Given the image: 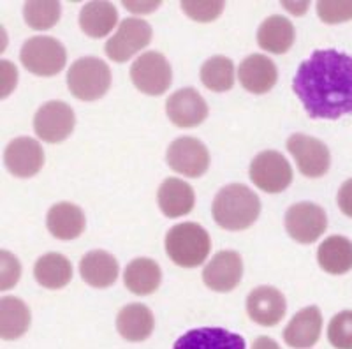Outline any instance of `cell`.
I'll return each instance as SVG.
<instances>
[{"label":"cell","mask_w":352,"mask_h":349,"mask_svg":"<svg viewBox=\"0 0 352 349\" xmlns=\"http://www.w3.org/2000/svg\"><path fill=\"white\" fill-rule=\"evenodd\" d=\"M328 215L324 209L310 201L296 203L285 212V229L298 244H314L324 235Z\"/></svg>","instance_id":"9c48e42d"},{"label":"cell","mask_w":352,"mask_h":349,"mask_svg":"<svg viewBox=\"0 0 352 349\" xmlns=\"http://www.w3.org/2000/svg\"><path fill=\"white\" fill-rule=\"evenodd\" d=\"M166 157L169 168L188 178L201 177L210 166L208 149L192 136H182L173 141Z\"/></svg>","instance_id":"7c38bea8"},{"label":"cell","mask_w":352,"mask_h":349,"mask_svg":"<svg viewBox=\"0 0 352 349\" xmlns=\"http://www.w3.org/2000/svg\"><path fill=\"white\" fill-rule=\"evenodd\" d=\"M21 277V265L14 254L9 251L0 253V289L8 291L16 284Z\"/></svg>","instance_id":"e575fe53"},{"label":"cell","mask_w":352,"mask_h":349,"mask_svg":"<svg viewBox=\"0 0 352 349\" xmlns=\"http://www.w3.org/2000/svg\"><path fill=\"white\" fill-rule=\"evenodd\" d=\"M60 2H25L23 17L25 21L34 30H48L60 20Z\"/></svg>","instance_id":"4dcf8cb0"},{"label":"cell","mask_w":352,"mask_h":349,"mask_svg":"<svg viewBox=\"0 0 352 349\" xmlns=\"http://www.w3.org/2000/svg\"><path fill=\"white\" fill-rule=\"evenodd\" d=\"M336 201H338V207H340L342 212L352 219V178L342 184Z\"/></svg>","instance_id":"8d00e7d4"},{"label":"cell","mask_w":352,"mask_h":349,"mask_svg":"<svg viewBox=\"0 0 352 349\" xmlns=\"http://www.w3.org/2000/svg\"><path fill=\"white\" fill-rule=\"evenodd\" d=\"M34 277L43 288L62 289L72 279L71 261L58 253H48L41 256L34 265Z\"/></svg>","instance_id":"83f0119b"},{"label":"cell","mask_w":352,"mask_h":349,"mask_svg":"<svg viewBox=\"0 0 352 349\" xmlns=\"http://www.w3.org/2000/svg\"><path fill=\"white\" fill-rule=\"evenodd\" d=\"M201 81L213 92H228L234 85V64L224 55H215L201 65Z\"/></svg>","instance_id":"f546056e"},{"label":"cell","mask_w":352,"mask_h":349,"mask_svg":"<svg viewBox=\"0 0 352 349\" xmlns=\"http://www.w3.org/2000/svg\"><path fill=\"white\" fill-rule=\"evenodd\" d=\"M4 162L14 177H34L44 165L43 147L32 138H16L6 147Z\"/></svg>","instance_id":"2e32d148"},{"label":"cell","mask_w":352,"mask_h":349,"mask_svg":"<svg viewBox=\"0 0 352 349\" xmlns=\"http://www.w3.org/2000/svg\"><path fill=\"white\" fill-rule=\"evenodd\" d=\"M226 8V2L222 0H206V2H197V0H184L182 2V11L187 14L190 20L201 21V23H208V21H215L217 18L222 14Z\"/></svg>","instance_id":"d6a6232c"},{"label":"cell","mask_w":352,"mask_h":349,"mask_svg":"<svg viewBox=\"0 0 352 349\" xmlns=\"http://www.w3.org/2000/svg\"><path fill=\"white\" fill-rule=\"evenodd\" d=\"M67 87L80 101H97L111 87V71L104 61L97 56H83L71 65L67 72Z\"/></svg>","instance_id":"277c9868"},{"label":"cell","mask_w":352,"mask_h":349,"mask_svg":"<svg viewBox=\"0 0 352 349\" xmlns=\"http://www.w3.org/2000/svg\"><path fill=\"white\" fill-rule=\"evenodd\" d=\"M166 113L176 127H197L208 116V105L192 87L176 90L166 101Z\"/></svg>","instance_id":"5bb4252c"},{"label":"cell","mask_w":352,"mask_h":349,"mask_svg":"<svg viewBox=\"0 0 352 349\" xmlns=\"http://www.w3.org/2000/svg\"><path fill=\"white\" fill-rule=\"evenodd\" d=\"M48 231L58 240H74L81 237L85 231V213L78 205H72L69 201L56 203L50 209L46 215Z\"/></svg>","instance_id":"7402d4cb"},{"label":"cell","mask_w":352,"mask_h":349,"mask_svg":"<svg viewBox=\"0 0 352 349\" xmlns=\"http://www.w3.org/2000/svg\"><path fill=\"white\" fill-rule=\"evenodd\" d=\"M296 39V30L291 20L280 14H273L261 23L257 30V45L264 52L273 55H282L289 52Z\"/></svg>","instance_id":"603a6c76"},{"label":"cell","mask_w":352,"mask_h":349,"mask_svg":"<svg viewBox=\"0 0 352 349\" xmlns=\"http://www.w3.org/2000/svg\"><path fill=\"white\" fill-rule=\"evenodd\" d=\"M150 41H152V27L148 21L141 18H125L116 28L115 36L109 37L106 43V55L113 62L122 64L146 48Z\"/></svg>","instance_id":"ba28073f"},{"label":"cell","mask_w":352,"mask_h":349,"mask_svg":"<svg viewBox=\"0 0 352 349\" xmlns=\"http://www.w3.org/2000/svg\"><path fill=\"white\" fill-rule=\"evenodd\" d=\"M30 310L23 300L16 297H4L0 300V337L4 341H16L30 328Z\"/></svg>","instance_id":"4316f807"},{"label":"cell","mask_w":352,"mask_h":349,"mask_svg":"<svg viewBox=\"0 0 352 349\" xmlns=\"http://www.w3.org/2000/svg\"><path fill=\"white\" fill-rule=\"evenodd\" d=\"M322 332V314L319 307L310 305L294 314L284 330V341L296 349H308L317 344Z\"/></svg>","instance_id":"e0dca14e"},{"label":"cell","mask_w":352,"mask_h":349,"mask_svg":"<svg viewBox=\"0 0 352 349\" xmlns=\"http://www.w3.org/2000/svg\"><path fill=\"white\" fill-rule=\"evenodd\" d=\"M131 80L146 96H162L173 81V71L166 56L159 52H146L131 65Z\"/></svg>","instance_id":"8992f818"},{"label":"cell","mask_w":352,"mask_h":349,"mask_svg":"<svg viewBox=\"0 0 352 349\" xmlns=\"http://www.w3.org/2000/svg\"><path fill=\"white\" fill-rule=\"evenodd\" d=\"M252 349H280V346L276 344L272 337H266V335H261L254 341Z\"/></svg>","instance_id":"f35d334b"},{"label":"cell","mask_w":352,"mask_h":349,"mask_svg":"<svg viewBox=\"0 0 352 349\" xmlns=\"http://www.w3.org/2000/svg\"><path fill=\"white\" fill-rule=\"evenodd\" d=\"M118 11L111 2H88L80 12V27L87 36L99 39L115 28Z\"/></svg>","instance_id":"f1b7e54d"},{"label":"cell","mask_w":352,"mask_h":349,"mask_svg":"<svg viewBox=\"0 0 352 349\" xmlns=\"http://www.w3.org/2000/svg\"><path fill=\"white\" fill-rule=\"evenodd\" d=\"M328 341L336 349H352V310H342L331 317Z\"/></svg>","instance_id":"1f68e13d"},{"label":"cell","mask_w":352,"mask_h":349,"mask_svg":"<svg viewBox=\"0 0 352 349\" xmlns=\"http://www.w3.org/2000/svg\"><path fill=\"white\" fill-rule=\"evenodd\" d=\"M155 328L152 310L143 304H129L116 316V330L129 342H143Z\"/></svg>","instance_id":"cb8c5ba5"},{"label":"cell","mask_w":352,"mask_h":349,"mask_svg":"<svg viewBox=\"0 0 352 349\" xmlns=\"http://www.w3.org/2000/svg\"><path fill=\"white\" fill-rule=\"evenodd\" d=\"M20 61L27 71L37 76H55L65 67L67 53L64 45L55 37L36 36L25 41Z\"/></svg>","instance_id":"5b68a950"},{"label":"cell","mask_w":352,"mask_h":349,"mask_svg":"<svg viewBox=\"0 0 352 349\" xmlns=\"http://www.w3.org/2000/svg\"><path fill=\"white\" fill-rule=\"evenodd\" d=\"M76 116L69 105L62 101H50L37 109L34 116V131L46 143H60L74 131Z\"/></svg>","instance_id":"30bf717a"},{"label":"cell","mask_w":352,"mask_h":349,"mask_svg":"<svg viewBox=\"0 0 352 349\" xmlns=\"http://www.w3.org/2000/svg\"><path fill=\"white\" fill-rule=\"evenodd\" d=\"M287 150L296 159L298 169L308 178L324 177L331 165V156L324 143L307 134H292L287 140Z\"/></svg>","instance_id":"8fae6325"},{"label":"cell","mask_w":352,"mask_h":349,"mask_svg":"<svg viewBox=\"0 0 352 349\" xmlns=\"http://www.w3.org/2000/svg\"><path fill=\"white\" fill-rule=\"evenodd\" d=\"M118 261L106 251H90L80 261L81 279L92 288H109L118 279Z\"/></svg>","instance_id":"ffe728a7"},{"label":"cell","mask_w":352,"mask_h":349,"mask_svg":"<svg viewBox=\"0 0 352 349\" xmlns=\"http://www.w3.org/2000/svg\"><path fill=\"white\" fill-rule=\"evenodd\" d=\"M125 9L132 12H150L153 9H157L160 6V2H122Z\"/></svg>","instance_id":"74e56055"},{"label":"cell","mask_w":352,"mask_h":349,"mask_svg":"<svg viewBox=\"0 0 352 349\" xmlns=\"http://www.w3.org/2000/svg\"><path fill=\"white\" fill-rule=\"evenodd\" d=\"M250 180L256 187L268 194L282 193L291 185L292 168L289 161L276 150H264L250 162Z\"/></svg>","instance_id":"52a82bcc"},{"label":"cell","mask_w":352,"mask_h":349,"mask_svg":"<svg viewBox=\"0 0 352 349\" xmlns=\"http://www.w3.org/2000/svg\"><path fill=\"white\" fill-rule=\"evenodd\" d=\"M317 14L324 23L335 25L352 20V0L351 2H317Z\"/></svg>","instance_id":"836d02e7"},{"label":"cell","mask_w":352,"mask_h":349,"mask_svg":"<svg viewBox=\"0 0 352 349\" xmlns=\"http://www.w3.org/2000/svg\"><path fill=\"white\" fill-rule=\"evenodd\" d=\"M0 71H2V90H0V97L4 99L9 94L12 92V89L16 87L18 81V71L16 67L8 61L0 62Z\"/></svg>","instance_id":"d590c367"},{"label":"cell","mask_w":352,"mask_h":349,"mask_svg":"<svg viewBox=\"0 0 352 349\" xmlns=\"http://www.w3.org/2000/svg\"><path fill=\"white\" fill-rule=\"evenodd\" d=\"M287 304L282 291L272 286H259L247 297V313L261 326H275L284 319Z\"/></svg>","instance_id":"9a60e30c"},{"label":"cell","mask_w":352,"mask_h":349,"mask_svg":"<svg viewBox=\"0 0 352 349\" xmlns=\"http://www.w3.org/2000/svg\"><path fill=\"white\" fill-rule=\"evenodd\" d=\"M240 83L250 94H266L275 87L278 72L273 61L266 55H248L238 69Z\"/></svg>","instance_id":"d6986e66"},{"label":"cell","mask_w":352,"mask_h":349,"mask_svg":"<svg viewBox=\"0 0 352 349\" xmlns=\"http://www.w3.org/2000/svg\"><path fill=\"white\" fill-rule=\"evenodd\" d=\"M317 261L324 272L342 275L352 270V242L342 235L326 238L317 249Z\"/></svg>","instance_id":"484cf974"},{"label":"cell","mask_w":352,"mask_h":349,"mask_svg":"<svg viewBox=\"0 0 352 349\" xmlns=\"http://www.w3.org/2000/svg\"><path fill=\"white\" fill-rule=\"evenodd\" d=\"M212 251L208 231L196 222L173 226L166 235V253L175 265L194 268L203 265Z\"/></svg>","instance_id":"3957f363"},{"label":"cell","mask_w":352,"mask_h":349,"mask_svg":"<svg viewBox=\"0 0 352 349\" xmlns=\"http://www.w3.org/2000/svg\"><path fill=\"white\" fill-rule=\"evenodd\" d=\"M160 281H162V272L159 263L150 257H136L125 266L124 282L131 293L140 297L155 293Z\"/></svg>","instance_id":"d4e9b609"},{"label":"cell","mask_w":352,"mask_h":349,"mask_svg":"<svg viewBox=\"0 0 352 349\" xmlns=\"http://www.w3.org/2000/svg\"><path fill=\"white\" fill-rule=\"evenodd\" d=\"M243 277V261L236 251H220L203 270V282L212 291L228 293Z\"/></svg>","instance_id":"4fadbf2b"},{"label":"cell","mask_w":352,"mask_h":349,"mask_svg":"<svg viewBox=\"0 0 352 349\" xmlns=\"http://www.w3.org/2000/svg\"><path fill=\"white\" fill-rule=\"evenodd\" d=\"M259 212V198L243 184H229L220 189L212 207L215 222L228 231L250 228L257 221Z\"/></svg>","instance_id":"7a4b0ae2"},{"label":"cell","mask_w":352,"mask_h":349,"mask_svg":"<svg viewBox=\"0 0 352 349\" xmlns=\"http://www.w3.org/2000/svg\"><path fill=\"white\" fill-rule=\"evenodd\" d=\"M157 203L166 217L176 219L192 212L196 194L187 182L180 178H166L157 193Z\"/></svg>","instance_id":"44dd1931"},{"label":"cell","mask_w":352,"mask_h":349,"mask_svg":"<svg viewBox=\"0 0 352 349\" xmlns=\"http://www.w3.org/2000/svg\"><path fill=\"white\" fill-rule=\"evenodd\" d=\"M173 349H247L241 335L226 328H194L184 333Z\"/></svg>","instance_id":"ac0fdd59"},{"label":"cell","mask_w":352,"mask_h":349,"mask_svg":"<svg viewBox=\"0 0 352 349\" xmlns=\"http://www.w3.org/2000/svg\"><path fill=\"white\" fill-rule=\"evenodd\" d=\"M292 90L310 118L336 120L352 113V56L338 50H316L303 61Z\"/></svg>","instance_id":"6da1fadb"},{"label":"cell","mask_w":352,"mask_h":349,"mask_svg":"<svg viewBox=\"0 0 352 349\" xmlns=\"http://www.w3.org/2000/svg\"><path fill=\"white\" fill-rule=\"evenodd\" d=\"M282 4L292 14H303L308 9V2H296V6H292V2H282Z\"/></svg>","instance_id":"ab89813d"}]
</instances>
